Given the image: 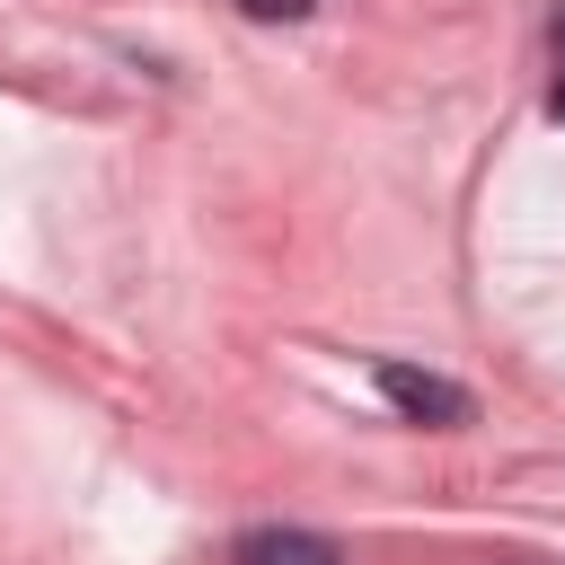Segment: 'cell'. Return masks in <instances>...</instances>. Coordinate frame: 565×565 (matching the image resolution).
<instances>
[{
    "instance_id": "obj_1",
    "label": "cell",
    "mask_w": 565,
    "mask_h": 565,
    "mask_svg": "<svg viewBox=\"0 0 565 565\" xmlns=\"http://www.w3.org/2000/svg\"><path fill=\"white\" fill-rule=\"evenodd\" d=\"M380 380V397L406 415V424H433V433H459L468 415H477V397L459 388V380H441V371H415V362H380L371 371Z\"/></svg>"
},
{
    "instance_id": "obj_2",
    "label": "cell",
    "mask_w": 565,
    "mask_h": 565,
    "mask_svg": "<svg viewBox=\"0 0 565 565\" xmlns=\"http://www.w3.org/2000/svg\"><path fill=\"white\" fill-rule=\"evenodd\" d=\"M238 565H344V556H335V539H318V530H282V521H265V530L238 539Z\"/></svg>"
},
{
    "instance_id": "obj_3",
    "label": "cell",
    "mask_w": 565,
    "mask_h": 565,
    "mask_svg": "<svg viewBox=\"0 0 565 565\" xmlns=\"http://www.w3.org/2000/svg\"><path fill=\"white\" fill-rule=\"evenodd\" d=\"M247 18H309V0H238Z\"/></svg>"
},
{
    "instance_id": "obj_4",
    "label": "cell",
    "mask_w": 565,
    "mask_h": 565,
    "mask_svg": "<svg viewBox=\"0 0 565 565\" xmlns=\"http://www.w3.org/2000/svg\"><path fill=\"white\" fill-rule=\"evenodd\" d=\"M547 106H556V115H565V71H556V97H547Z\"/></svg>"
},
{
    "instance_id": "obj_5",
    "label": "cell",
    "mask_w": 565,
    "mask_h": 565,
    "mask_svg": "<svg viewBox=\"0 0 565 565\" xmlns=\"http://www.w3.org/2000/svg\"><path fill=\"white\" fill-rule=\"evenodd\" d=\"M556 53H565V0H556Z\"/></svg>"
}]
</instances>
